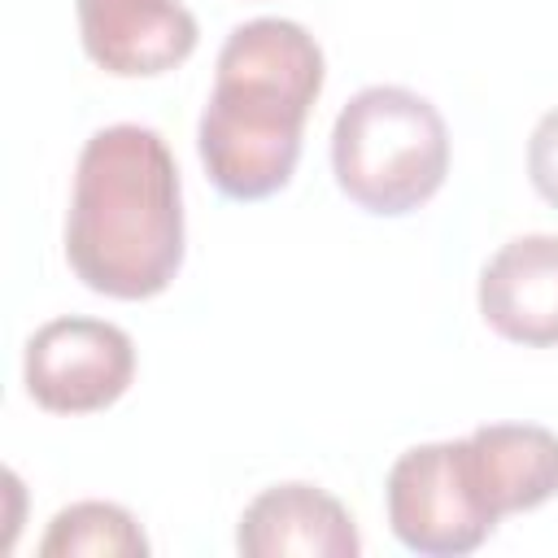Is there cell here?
Here are the masks:
<instances>
[{"mask_svg":"<svg viewBox=\"0 0 558 558\" xmlns=\"http://www.w3.org/2000/svg\"><path fill=\"white\" fill-rule=\"evenodd\" d=\"M480 314L514 344H558V235L506 240L480 270Z\"/></svg>","mask_w":558,"mask_h":558,"instance_id":"8","label":"cell"},{"mask_svg":"<svg viewBox=\"0 0 558 558\" xmlns=\"http://www.w3.org/2000/svg\"><path fill=\"white\" fill-rule=\"evenodd\" d=\"M331 170L357 209L401 218L440 192L449 174V126L427 96L371 83L336 113Z\"/></svg>","mask_w":558,"mask_h":558,"instance_id":"3","label":"cell"},{"mask_svg":"<svg viewBox=\"0 0 558 558\" xmlns=\"http://www.w3.org/2000/svg\"><path fill=\"white\" fill-rule=\"evenodd\" d=\"M527 179L532 187L558 205V105L549 113H541V122L532 126V140H527Z\"/></svg>","mask_w":558,"mask_h":558,"instance_id":"11","label":"cell"},{"mask_svg":"<svg viewBox=\"0 0 558 558\" xmlns=\"http://www.w3.org/2000/svg\"><path fill=\"white\" fill-rule=\"evenodd\" d=\"M148 536L118 501H70L52 514L39 558H144Z\"/></svg>","mask_w":558,"mask_h":558,"instance_id":"10","label":"cell"},{"mask_svg":"<svg viewBox=\"0 0 558 558\" xmlns=\"http://www.w3.org/2000/svg\"><path fill=\"white\" fill-rule=\"evenodd\" d=\"M235 549L248 558H357L362 536L340 497L318 484H270L262 488L235 527Z\"/></svg>","mask_w":558,"mask_h":558,"instance_id":"7","label":"cell"},{"mask_svg":"<svg viewBox=\"0 0 558 558\" xmlns=\"http://www.w3.org/2000/svg\"><path fill=\"white\" fill-rule=\"evenodd\" d=\"M484 501L497 519L558 497V432L536 423H484L466 436Z\"/></svg>","mask_w":558,"mask_h":558,"instance_id":"9","label":"cell"},{"mask_svg":"<svg viewBox=\"0 0 558 558\" xmlns=\"http://www.w3.org/2000/svg\"><path fill=\"white\" fill-rule=\"evenodd\" d=\"M83 52L118 78H153L183 65L201 39L183 0H74Z\"/></svg>","mask_w":558,"mask_h":558,"instance_id":"6","label":"cell"},{"mask_svg":"<svg viewBox=\"0 0 558 558\" xmlns=\"http://www.w3.org/2000/svg\"><path fill=\"white\" fill-rule=\"evenodd\" d=\"M35 405L52 414H92L113 405L135 379V340L105 318L65 314L35 327L22 357Z\"/></svg>","mask_w":558,"mask_h":558,"instance_id":"5","label":"cell"},{"mask_svg":"<svg viewBox=\"0 0 558 558\" xmlns=\"http://www.w3.org/2000/svg\"><path fill=\"white\" fill-rule=\"evenodd\" d=\"M65 262L100 296L148 301L183 266V187L170 144L140 122L87 135L70 209Z\"/></svg>","mask_w":558,"mask_h":558,"instance_id":"1","label":"cell"},{"mask_svg":"<svg viewBox=\"0 0 558 558\" xmlns=\"http://www.w3.org/2000/svg\"><path fill=\"white\" fill-rule=\"evenodd\" d=\"M323 78V48L301 22L253 17L231 26L196 122L201 166L222 196L266 201L292 183Z\"/></svg>","mask_w":558,"mask_h":558,"instance_id":"2","label":"cell"},{"mask_svg":"<svg viewBox=\"0 0 558 558\" xmlns=\"http://www.w3.org/2000/svg\"><path fill=\"white\" fill-rule=\"evenodd\" d=\"M384 506L392 536L427 558L471 554L501 523L484 501L466 436L410 445L384 480Z\"/></svg>","mask_w":558,"mask_h":558,"instance_id":"4","label":"cell"}]
</instances>
